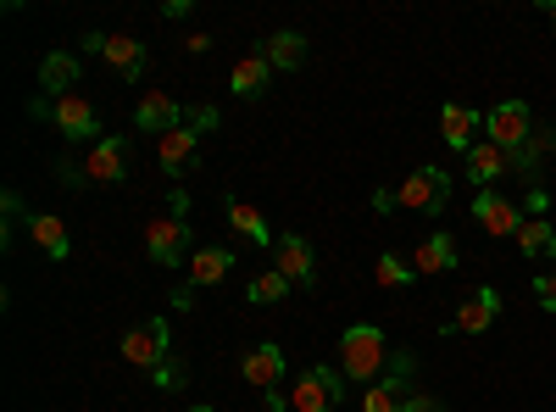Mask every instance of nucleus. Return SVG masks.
<instances>
[{
  "label": "nucleus",
  "instance_id": "nucleus-1",
  "mask_svg": "<svg viewBox=\"0 0 556 412\" xmlns=\"http://www.w3.org/2000/svg\"><path fill=\"white\" fill-rule=\"evenodd\" d=\"M362 412H445V407H440V396H429V390H412V357L395 351L390 374H384L379 385H367Z\"/></svg>",
  "mask_w": 556,
  "mask_h": 412
},
{
  "label": "nucleus",
  "instance_id": "nucleus-2",
  "mask_svg": "<svg viewBox=\"0 0 556 412\" xmlns=\"http://www.w3.org/2000/svg\"><path fill=\"white\" fill-rule=\"evenodd\" d=\"M390 369V340L379 324H356L340 335V374L356 379V385H379Z\"/></svg>",
  "mask_w": 556,
  "mask_h": 412
},
{
  "label": "nucleus",
  "instance_id": "nucleus-3",
  "mask_svg": "<svg viewBox=\"0 0 556 412\" xmlns=\"http://www.w3.org/2000/svg\"><path fill=\"white\" fill-rule=\"evenodd\" d=\"M445 201H451V173L445 167H417V173H406L395 190H379L374 196V207L379 212H445Z\"/></svg>",
  "mask_w": 556,
  "mask_h": 412
},
{
  "label": "nucleus",
  "instance_id": "nucleus-4",
  "mask_svg": "<svg viewBox=\"0 0 556 412\" xmlns=\"http://www.w3.org/2000/svg\"><path fill=\"white\" fill-rule=\"evenodd\" d=\"M28 112H34V117H45V123H56V128L67 134V140H89V146L106 140V134H101V112L89 107L84 96H34V101H28Z\"/></svg>",
  "mask_w": 556,
  "mask_h": 412
},
{
  "label": "nucleus",
  "instance_id": "nucleus-5",
  "mask_svg": "<svg viewBox=\"0 0 556 412\" xmlns=\"http://www.w3.org/2000/svg\"><path fill=\"white\" fill-rule=\"evenodd\" d=\"M184 217H190V196L173 190V212L146 223V257L156 267H178L184 262V246H190V223H184Z\"/></svg>",
  "mask_w": 556,
  "mask_h": 412
},
{
  "label": "nucleus",
  "instance_id": "nucleus-6",
  "mask_svg": "<svg viewBox=\"0 0 556 412\" xmlns=\"http://www.w3.org/2000/svg\"><path fill=\"white\" fill-rule=\"evenodd\" d=\"M123 357L134 362V369H146V374H156L162 362H173V329H167V317H146V324L123 329Z\"/></svg>",
  "mask_w": 556,
  "mask_h": 412
},
{
  "label": "nucleus",
  "instance_id": "nucleus-7",
  "mask_svg": "<svg viewBox=\"0 0 556 412\" xmlns=\"http://www.w3.org/2000/svg\"><path fill=\"white\" fill-rule=\"evenodd\" d=\"M340 396H345V374H334V369H301V379L290 390L295 412H334Z\"/></svg>",
  "mask_w": 556,
  "mask_h": 412
},
{
  "label": "nucleus",
  "instance_id": "nucleus-8",
  "mask_svg": "<svg viewBox=\"0 0 556 412\" xmlns=\"http://www.w3.org/2000/svg\"><path fill=\"white\" fill-rule=\"evenodd\" d=\"M473 223L484 228V235H495V240H506V235L518 240V228H523L529 217H523L518 201H506L501 190H473Z\"/></svg>",
  "mask_w": 556,
  "mask_h": 412
},
{
  "label": "nucleus",
  "instance_id": "nucleus-9",
  "mask_svg": "<svg viewBox=\"0 0 556 412\" xmlns=\"http://www.w3.org/2000/svg\"><path fill=\"white\" fill-rule=\"evenodd\" d=\"M128 173V134H106L84 157V185H117Z\"/></svg>",
  "mask_w": 556,
  "mask_h": 412
},
{
  "label": "nucleus",
  "instance_id": "nucleus-10",
  "mask_svg": "<svg viewBox=\"0 0 556 412\" xmlns=\"http://www.w3.org/2000/svg\"><path fill=\"white\" fill-rule=\"evenodd\" d=\"M84 51H101L128 84L146 78V45L128 39V34H84Z\"/></svg>",
  "mask_w": 556,
  "mask_h": 412
},
{
  "label": "nucleus",
  "instance_id": "nucleus-11",
  "mask_svg": "<svg viewBox=\"0 0 556 412\" xmlns=\"http://www.w3.org/2000/svg\"><path fill=\"white\" fill-rule=\"evenodd\" d=\"M273 267L285 273L290 285H301V290H312V285H317V267H312V240H301V235H278V240H273Z\"/></svg>",
  "mask_w": 556,
  "mask_h": 412
},
{
  "label": "nucleus",
  "instance_id": "nucleus-12",
  "mask_svg": "<svg viewBox=\"0 0 556 412\" xmlns=\"http://www.w3.org/2000/svg\"><path fill=\"white\" fill-rule=\"evenodd\" d=\"M495 312H501V296L490 285H479L468 301L456 307V317H445V335H484L495 324Z\"/></svg>",
  "mask_w": 556,
  "mask_h": 412
},
{
  "label": "nucleus",
  "instance_id": "nucleus-13",
  "mask_svg": "<svg viewBox=\"0 0 556 412\" xmlns=\"http://www.w3.org/2000/svg\"><path fill=\"white\" fill-rule=\"evenodd\" d=\"M178 123H190V117H184V107L167 96V89H146V96H139V112H134L139 134H173Z\"/></svg>",
  "mask_w": 556,
  "mask_h": 412
},
{
  "label": "nucleus",
  "instance_id": "nucleus-14",
  "mask_svg": "<svg viewBox=\"0 0 556 412\" xmlns=\"http://www.w3.org/2000/svg\"><path fill=\"white\" fill-rule=\"evenodd\" d=\"M195 146H201V128H195V123H178L173 134H162V146H156V157H162V173H167V178L190 173V162H195Z\"/></svg>",
  "mask_w": 556,
  "mask_h": 412
},
{
  "label": "nucleus",
  "instance_id": "nucleus-15",
  "mask_svg": "<svg viewBox=\"0 0 556 412\" xmlns=\"http://www.w3.org/2000/svg\"><path fill=\"white\" fill-rule=\"evenodd\" d=\"M240 374H245V385H256L262 396H267V390H278V379H285V351H278L273 340H262L256 351H245Z\"/></svg>",
  "mask_w": 556,
  "mask_h": 412
},
{
  "label": "nucleus",
  "instance_id": "nucleus-16",
  "mask_svg": "<svg viewBox=\"0 0 556 412\" xmlns=\"http://www.w3.org/2000/svg\"><path fill=\"white\" fill-rule=\"evenodd\" d=\"M267 78H273V62L256 51V57H240L235 67H228V89H235L240 101H262L267 96Z\"/></svg>",
  "mask_w": 556,
  "mask_h": 412
},
{
  "label": "nucleus",
  "instance_id": "nucleus-17",
  "mask_svg": "<svg viewBox=\"0 0 556 412\" xmlns=\"http://www.w3.org/2000/svg\"><path fill=\"white\" fill-rule=\"evenodd\" d=\"M412 267H417V279H440V273H451L456 267V240L451 235H424L417 240V251H412Z\"/></svg>",
  "mask_w": 556,
  "mask_h": 412
},
{
  "label": "nucleus",
  "instance_id": "nucleus-18",
  "mask_svg": "<svg viewBox=\"0 0 556 412\" xmlns=\"http://www.w3.org/2000/svg\"><path fill=\"white\" fill-rule=\"evenodd\" d=\"M440 134H445V146L451 151H462V157H468L479 140H473V134H479V112L473 107H462V101H451L445 112H440Z\"/></svg>",
  "mask_w": 556,
  "mask_h": 412
},
{
  "label": "nucleus",
  "instance_id": "nucleus-19",
  "mask_svg": "<svg viewBox=\"0 0 556 412\" xmlns=\"http://www.w3.org/2000/svg\"><path fill=\"white\" fill-rule=\"evenodd\" d=\"M28 235H34V246L51 257V262H67L73 257V235H67V223L62 217H51V212H39V217H28Z\"/></svg>",
  "mask_w": 556,
  "mask_h": 412
},
{
  "label": "nucleus",
  "instance_id": "nucleus-20",
  "mask_svg": "<svg viewBox=\"0 0 556 412\" xmlns=\"http://www.w3.org/2000/svg\"><path fill=\"white\" fill-rule=\"evenodd\" d=\"M501 173H513V157H506L501 146H490V140H479V146L468 151V178H473L479 190H495Z\"/></svg>",
  "mask_w": 556,
  "mask_h": 412
},
{
  "label": "nucleus",
  "instance_id": "nucleus-21",
  "mask_svg": "<svg viewBox=\"0 0 556 412\" xmlns=\"http://www.w3.org/2000/svg\"><path fill=\"white\" fill-rule=\"evenodd\" d=\"M228 267H235V251H223V246H201V251L190 257V285H184V290L223 285V279H228Z\"/></svg>",
  "mask_w": 556,
  "mask_h": 412
},
{
  "label": "nucleus",
  "instance_id": "nucleus-22",
  "mask_svg": "<svg viewBox=\"0 0 556 412\" xmlns=\"http://www.w3.org/2000/svg\"><path fill=\"white\" fill-rule=\"evenodd\" d=\"M223 212H228V223H235V235H240V240L267 246V217H262L251 201H240V196H223Z\"/></svg>",
  "mask_w": 556,
  "mask_h": 412
},
{
  "label": "nucleus",
  "instance_id": "nucleus-23",
  "mask_svg": "<svg viewBox=\"0 0 556 412\" xmlns=\"http://www.w3.org/2000/svg\"><path fill=\"white\" fill-rule=\"evenodd\" d=\"M262 57L273 62V67H285V73H295L301 62H306V39L295 34V28H278L267 45H262Z\"/></svg>",
  "mask_w": 556,
  "mask_h": 412
},
{
  "label": "nucleus",
  "instance_id": "nucleus-24",
  "mask_svg": "<svg viewBox=\"0 0 556 412\" xmlns=\"http://www.w3.org/2000/svg\"><path fill=\"white\" fill-rule=\"evenodd\" d=\"M39 84L51 89V96H78V62L67 57V51H56V57H45V67H39Z\"/></svg>",
  "mask_w": 556,
  "mask_h": 412
},
{
  "label": "nucleus",
  "instance_id": "nucleus-25",
  "mask_svg": "<svg viewBox=\"0 0 556 412\" xmlns=\"http://www.w3.org/2000/svg\"><path fill=\"white\" fill-rule=\"evenodd\" d=\"M290 290H295V285H290V279H285V273H278V267H262L256 279L245 285V301H251V307H278V301H285Z\"/></svg>",
  "mask_w": 556,
  "mask_h": 412
},
{
  "label": "nucleus",
  "instance_id": "nucleus-26",
  "mask_svg": "<svg viewBox=\"0 0 556 412\" xmlns=\"http://www.w3.org/2000/svg\"><path fill=\"white\" fill-rule=\"evenodd\" d=\"M518 246H523V257H545V262H556V228H551L545 217H529V223L518 228Z\"/></svg>",
  "mask_w": 556,
  "mask_h": 412
},
{
  "label": "nucleus",
  "instance_id": "nucleus-27",
  "mask_svg": "<svg viewBox=\"0 0 556 412\" xmlns=\"http://www.w3.org/2000/svg\"><path fill=\"white\" fill-rule=\"evenodd\" d=\"M374 279H379L384 290H401V285H412V279H417V267H412V262H401L395 251H384V257H379V267H374Z\"/></svg>",
  "mask_w": 556,
  "mask_h": 412
},
{
  "label": "nucleus",
  "instance_id": "nucleus-28",
  "mask_svg": "<svg viewBox=\"0 0 556 412\" xmlns=\"http://www.w3.org/2000/svg\"><path fill=\"white\" fill-rule=\"evenodd\" d=\"M534 296H540V307H545V312H556V267H545L540 279H534Z\"/></svg>",
  "mask_w": 556,
  "mask_h": 412
},
{
  "label": "nucleus",
  "instance_id": "nucleus-29",
  "mask_svg": "<svg viewBox=\"0 0 556 412\" xmlns=\"http://www.w3.org/2000/svg\"><path fill=\"white\" fill-rule=\"evenodd\" d=\"M151 379H156L162 390H178V385H184V369H178V362H162V369H156Z\"/></svg>",
  "mask_w": 556,
  "mask_h": 412
},
{
  "label": "nucleus",
  "instance_id": "nucleus-30",
  "mask_svg": "<svg viewBox=\"0 0 556 412\" xmlns=\"http://www.w3.org/2000/svg\"><path fill=\"white\" fill-rule=\"evenodd\" d=\"M545 12H551V28H556V0H551V7H545Z\"/></svg>",
  "mask_w": 556,
  "mask_h": 412
},
{
  "label": "nucleus",
  "instance_id": "nucleus-31",
  "mask_svg": "<svg viewBox=\"0 0 556 412\" xmlns=\"http://www.w3.org/2000/svg\"><path fill=\"white\" fill-rule=\"evenodd\" d=\"M190 412H212V407H190Z\"/></svg>",
  "mask_w": 556,
  "mask_h": 412
}]
</instances>
